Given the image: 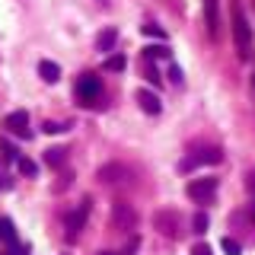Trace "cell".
Segmentation results:
<instances>
[{
    "label": "cell",
    "mask_w": 255,
    "mask_h": 255,
    "mask_svg": "<svg viewBox=\"0 0 255 255\" xmlns=\"http://www.w3.org/2000/svg\"><path fill=\"white\" fill-rule=\"evenodd\" d=\"M233 38L236 48L246 61L252 58V26H249V16L243 13V6H233Z\"/></svg>",
    "instance_id": "obj_1"
},
{
    "label": "cell",
    "mask_w": 255,
    "mask_h": 255,
    "mask_svg": "<svg viewBox=\"0 0 255 255\" xmlns=\"http://www.w3.org/2000/svg\"><path fill=\"white\" fill-rule=\"evenodd\" d=\"M223 159V153L217 147H207V150H198V153H191V156H185L179 163V169L182 172H191V169H198V166H217Z\"/></svg>",
    "instance_id": "obj_2"
},
{
    "label": "cell",
    "mask_w": 255,
    "mask_h": 255,
    "mask_svg": "<svg viewBox=\"0 0 255 255\" xmlns=\"http://www.w3.org/2000/svg\"><path fill=\"white\" fill-rule=\"evenodd\" d=\"M99 96H102V80H99V77L83 74V77L77 80V99L83 102V106H93Z\"/></svg>",
    "instance_id": "obj_3"
},
{
    "label": "cell",
    "mask_w": 255,
    "mask_h": 255,
    "mask_svg": "<svg viewBox=\"0 0 255 255\" xmlns=\"http://www.w3.org/2000/svg\"><path fill=\"white\" fill-rule=\"evenodd\" d=\"M112 227L115 230H134L137 227V211L128 201H115L112 204Z\"/></svg>",
    "instance_id": "obj_4"
},
{
    "label": "cell",
    "mask_w": 255,
    "mask_h": 255,
    "mask_svg": "<svg viewBox=\"0 0 255 255\" xmlns=\"http://www.w3.org/2000/svg\"><path fill=\"white\" fill-rule=\"evenodd\" d=\"M153 227H156L163 236L175 239V236H179V230H182V217H179L175 211H156V214H153Z\"/></svg>",
    "instance_id": "obj_5"
},
{
    "label": "cell",
    "mask_w": 255,
    "mask_h": 255,
    "mask_svg": "<svg viewBox=\"0 0 255 255\" xmlns=\"http://www.w3.org/2000/svg\"><path fill=\"white\" fill-rule=\"evenodd\" d=\"M131 179H134V172L122 163H109L99 169V182H106V185H128Z\"/></svg>",
    "instance_id": "obj_6"
},
{
    "label": "cell",
    "mask_w": 255,
    "mask_h": 255,
    "mask_svg": "<svg viewBox=\"0 0 255 255\" xmlns=\"http://www.w3.org/2000/svg\"><path fill=\"white\" fill-rule=\"evenodd\" d=\"M3 128L10 134H16V137H29V115L22 109H16V112H10V115L3 118Z\"/></svg>",
    "instance_id": "obj_7"
},
{
    "label": "cell",
    "mask_w": 255,
    "mask_h": 255,
    "mask_svg": "<svg viewBox=\"0 0 255 255\" xmlns=\"http://www.w3.org/2000/svg\"><path fill=\"white\" fill-rule=\"evenodd\" d=\"M217 191V179H191L188 182V198L191 201H204Z\"/></svg>",
    "instance_id": "obj_8"
},
{
    "label": "cell",
    "mask_w": 255,
    "mask_h": 255,
    "mask_svg": "<svg viewBox=\"0 0 255 255\" xmlns=\"http://www.w3.org/2000/svg\"><path fill=\"white\" fill-rule=\"evenodd\" d=\"M204 22H207L211 38H217L220 35V0H204Z\"/></svg>",
    "instance_id": "obj_9"
},
{
    "label": "cell",
    "mask_w": 255,
    "mask_h": 255,
    "mask_svg": "<svg viewBox=\"0 0 255 255\" xmlns=\"http://www.w3.org/2000/svg\"><path fill=\"white\" fill-rule=\"evenodd\" d=\"M86 214H90V201H83V204H80L74 214H67V236H70V239H74V236L80 233V230H83Z\"/></svg>",
    "instance_id": "obj_10"
},
{
    "label": "cell",
    "mask_w": 255,
    "mask_h": 255,
    "mask_svg": "<svg viewBox=\"0 0 255 255\" xmlns=\"http://www.w3.org/2000/svg\"><path fill=\"white\" fill-rule=\"evenodd\" d=\"M137 102H140V109L147 112V115H159V109H163L159 96H156V93H150V90H140V93H137Z\"/></svg>",
    "instance_id": "obj_11"
},
{
    "label": "cell",
    "mask_w": 255,
    "mask_h": 255,
    "mask_svg": "<svg viewBox=\"0 0 255 255\" xmlns=\"http://www.w3.org/2000/svg\"><path fill=\"white\" fill-rule=\"evenodd\" d=\"M38 77H42L45 83H58V80H61V67L54 61H42V64H38Z\"/></svg>",
    "instance_id": "obj_12"
},
{
    "label": "cell",
    "mask_w": 255,
    "mask_h": 255,
    "mask_svg": "<svg viewBox=\"0 0 255 255\" xmlns=\"http://www.w3.org/2000/svg\"><path fill=\"white\" fill-rule=\"evenodd\" d=\"M115 42H118V29H102L99 38H96V48H99V51H112Z\"/></svg>",
    "instance_id": "obj_13"
},
{
    "label": "cell",
    "mask_w": 255,
    "mask_h": 255,
    "mask_svg": "<svg viewBox=\"0 0 255 255\" xmlns=\"http://www.w3.org/2000/svg\"><path fill=\"white\" fill-rule=\"evenodd\" d=\"M0 239H3V243H16V230L6 217H0Z\"/></svg>",
    "instance_id": "obj_14"
},
{
    "label": "cell",
    "mask_w": 255,
    "mask_h": 255,
    "mask_svg": "<svg viewBox=\"0 0 255 255\" xmlns=\"http://www.w3.org/2000/svg\"><path fill=\"white\" fill-rule=\"evenodd\" d=\"M64 153H67V150H61V147H51V150L45 153V163H48V166H61V163H64Z\"/></svg>",
    "instance_id": "obj_15"
},
{
    "label": "cell",
    "mask_w": 255,
    "mask_h": 255,
    "mask_svg": "<svg viewBox=\"0 0 255 255\" xmlns=\"http://www.w3.org/2000/svg\"><path fill=\"white\" fill-rule=\"evenodd\" d=\"M143 58H169V48H163V45H150V48H143Z\"/></svg>",
    "instance_id": "obj_16"
},
{
    "label": "cell",
    "mask_w": 255,
    "mask_h": 255,
    "mask_svg": "<svg viewBox=\"0 0 255 255\" xmlns=\"http://www.w3.org/2000/svg\"><path fill=\"white\" fill-rule=\"evenodd\" d=\"M220 249L223 252H227V255H239V252H243V249H239V243H236V239H220Z\"/></svg>",
    "instance_id": "obj_17"
},
{
    "label": "cell",
    "mask_w": 255,
    "mask_h": 255,
    "mask_svg": "<svg viewBox=\"0 0 255 255\" xmlns=\"http://www.w3.org/2000/svg\"><path fill=\"white\" fill-rule=\"evenodd\" d=\"M191 227H195V233H207V214H195Z\"/></svg>",
    "instance_id": "obj_18"
},
{
    "label": "cell",
    "mask_w": 255,
    "mask_h": 255,
    "mask_svg": "<svg viewBox=\"0 0 255 255\" xmlns=\"http://www.w3.org/2000/svg\"><path fill=\"white\" fill-rule=\"evenodd\" d=\"M106 70H125V58L122 54H112V58L106 61Z\"/></svg>",
    "instance_id": "obj_19"
},
{
    "label": "cell",
    "mask_w": 255,
    "mask_h": 255,
    "mask_svg": "<svg viewBox=\"0 0 255 255\" xmlns=\"http://www.w3.org/2000/svg\"><path fill=\"white\" fill-rule=\"evenodd\" d=\"M16 163H19V172H22V175H35V163H32V159H22V156H19Z\"/></svg>",
    "instance_id": "obj_20"
},
{
    "label": "cell",
    "mask_w": 255,
    "mask_h": 255,
    "mask_svg": "<svg viewBox=\"0 0 255 255\" xmlns=\"http://www.w3.org/2000/svg\"><path fill=\"white\" fill-rule=\"evenodd\" d=\"M0 150H3V156H6V159H19V153H16V147H13V143L0 140Z\"/></svg>",
    "instance_id": "obj_21"
},
{
    "label": "cell",
    "mask_w": 255,
    "mask_h": 255,
    "mask_svg": "<svg viewBox=\"0 0 255 255\" xmlns=\"http://www.w3.org/2000/svg\"><path fill=\"white\" fill-rule=\"evenodd\" d=\"M143 32H147V35H156V38H166V32L159 26H143Z\"/></svg>",
    "instance_id": "obj_22"
},
{
    "label": "cell",
    "mask_w": 255,
    "mask_h": 255,
    "mask_svg": "<svg viewBox=\"0 0 255 255\" xmlns=\"http://www.w3.org/2000/svg\"><path fill=\"white\" fill-rule=\"evenodd\" d=\"M191 255H214V252H211V246L201 243V246H195V249H191Z\"/></svg>",
    "instance_id": "obj_23"
},
{
    "label": "cell",
    "mask_w": 255,
    "mask_h": 255,
    "mask_svg": "<svg viewBox=\"0 0 255 255\" xmlns=\"http://www.w3.org/2000/svg\"><path fill=\"white\" fill-rule=\"evenodd\" d=\"M45 131H48V134H58V131H64V125H58V122H48V125H45Z\"/></svg>",
    "instance_id": "obj_24"
},
{
    "label": "cell",
    "mask_w": 255,
    "mask_h": 255,
    "mask_svg": "<svg viewBox=\"0 0 255 255\" xmlns=\"http://www.w3.org/2000/svg\"><path fill=\"white\" fill-rule=\"evenodd\" d=\"M169 77H172V83H179V80H182V70L179 67H169Z\"/></svg>",
    "instance_id": "obj_25"
},
{
    "label": "cell",
    "mask_w": 255,
    "mask_h": 255,
    "mask_svg": "<svg viewBox=\"0 0 255 255\" xmlns=\"http://www.w3.org/2000/svg\"><path fill=\"white\" fill-rule=\"evenodd\" d=\"M246 188H249V191H255V172H249V175H246Z\"/></svg>",
    "instance_id": "obj_26"
},
{
    "label": "cell",
    "mask_w": 255,
    "mask_h": 255,
    "mask_svg": "<svg viewBox=\"0 0 255 255\" xmlns=\"http://www.w3.org/2000/svg\"><path fill=\"white\" fill-rule=\"evenodd\" d=\"M99 255H115V252H99Z\"/></svg>",
    "instance_id": "obj_27"
},
{
    "label": "cell",
    "mask_w": 255,
    "mask_h": 255,
    "mask_svg": "<svg viewBox=\"0 0 255 255\" xmlns=\"http://www.w3.org/2000/svg\"><path fill=\"white\" fill-rule=\"evenodd\" d=\"M252 214H255V204H252Z\"/></svg>",
    "instance_id": "obj_28"
},
{
    "label": "cell",
    "mask_w": 255,
    "mask_h": 255,
    "mask_svg": "<svg viewBox=\"0 0 255 255\" xmlns=\"http://www.w3.org/2000/svg\"><path fill=\"white\" fill-rule=\"evenodd\" d=\"M252 83H255V77H252Z\"/></svg>",
    "instance_id": "obj_29"
}]
</instances>
